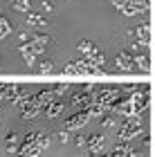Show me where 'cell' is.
Masks as SVG:
<instances>
[{
  "label": "cell",
  "mask_w": 155,
  "mask_h": 157,
  "mask_svg": "<svg viewBox=\"0 0 155 157\" xmlns=\"http://www.w3.org/2000/svg\"><path fill=\"white\" fill-rule=\"evenodd\" d=\"M142 130H144V128H142V124H139L137 117H126L117 135H119V139H122V141H130L133 137H139Z\"/></svg>",
  "instance_id": "cell-1"
},
{
  "label": "cell",
  "mask_w": 155,
  "mask_h": 157,
  "mask_svg": "<svg viewBox=\"0 0 155 157\" xmlns=\"http://www.w3.org/2000/svg\"><path fill=\"white\" fill-rule=\"evenodd\" d=\"M115 67L122 70V72H130V70H135V56L130 52H119L115 56Z\"/></svg>",
  "instance_id": "cell-2"
},
{
  "label": "cell",
  "mask_w": 155,
  "mask_h": 157,
  "mask_svg": "<svg viewBox=\"0 0 155 157\" xmlns=\"http://www.w3.org/2000/svg\"><path fill=\"white\" fill-rule=\"evenodd\" d=\"M88 119H90V112H88V108H86V110L76 112L72 119L65 121V130H68V132H70V130H79V128H83V124H88Z\"/></svg>",
  "instance_id": "cell-3"
},
{
  "label": "cell",
  "mask_w": 155,
  "mask_h": 157,
  "mask_svg": "<svg viewBox=\"0 0 155 157\" xmlns=\"http://www.w3.org/2000/svg\"><path fill=\"white\" fill-rule=\"evenodd\" d=\"M149 34H151L149 23H144V25H139V27H137L135 36H137V45H139V47H146V45H149Z\"/></svg>",
  "instance_id": "cell-4"
},
{
  "label": "cell",
  "mask_w": 155,
  "mask_h": 157,
  "mask_svg": "<svg viewBox=\"0 0 155 157\" xmlns=\"http://www.w3.org/2000/svg\"><path fill=\"white\" fill-rule=\"evenodd\" d=\"M27 25H34V27H38V29H43V27L47 25V20L41 16V13H32L29 11V16H27Z\"/></svg>",
  "instance_id": "cell-5"
},
{
  "label": "cell",
  "mask_w": 155,
  "mask_h": 157,
  "mask_svg": "<svg viewBox=\"0 0 155 157\" xmlns=\"http://www.w3.org/2000/svg\"><path fill=\"white\" fill-rule=\"evenodd\" d=\"M76 49L83 54V56H90V54H95L97 52V47L92 45L90 40H79V45H76Z\"/></svg>",
  "instance_id": "cell-6"
},
{
  "label": "cell",
  "mask_w": 155,
  "mask_h": 157,
  "mask_svg": "<svg viewBox=\"0 0 155 157\" xmlns=\"http://www.w3.org/2000/svg\"><path fill=\"white\" fill-rule=\"evenodd\" d=\"M61 110H63V103H61V101H56V103H47L45 108H43L45 117H56V115H59Z\"/></svg>",
  "instance_id": "cell-7"
},
{
  "label": "cell",
  "mask_w": 155,
  "mask_h": 157,
  "mask_svg": "<svg viewBox=\"0 0 155 157\" xmlns=\"http://www.w3.org/2000/svg\"><path fill=\"white\" fill-rule=\"evenodd\" d=\"M151 63H149V56L142 54V56H135V70H142V72H149Z\"/></svg>",
  "instance_id": "cell-8"
},
{
  "label": "cell",
  "mask_w": 155,
  "mask_h": 157,
  "mask_svg": "<svg viewBox=\"0 0 155 157\" xmlns=\"http://www.w3.org/2000/svg\"><path fill=\"white\" fill-rule=\"evenodd\" d=\"M88 148H90V151H101V148H103V137H101V135L90 137L88 139Z\"/></svg>",
  "instance_id": "cell-9"
},
{
  "label": "cell",
  "mask_w": 155,
  "mask_h": 157,
  "mask_svg": "<svg viewBox=\"0 0 155 157\" xmlns=\"http://www.w3.org/2000/svg\"><path fill=\"white\" fill-rule=\"evenodd\" d=\"M11 7H14V9H18V11H29L32 0H11Z\"/></svg>",
  "instance_id": "cell-10"
},
{
  "label": "cell",
  "mask_w": 155,
  "mask_h": 157,
  "mask_svg": "<svg viewBox=\"0 0 155 157\" xmlns=\"http://www.w3.org/2000/svg\"><path fill=\"white\" fill-rule=\"evenodd\" d=\"M115 121H117V115L112 112V115H106V117L101 119V126H103V128H110V126H115Z\"/></svg>",
  "instance_id": "cell-11"
},
{
  "label": "cell",
  "mask_w": 155,
  "mask_h": 157,
  "mask_svg": "<svg viewBox=\"0 0 155 157\" xmlns=\"http://www.w3.org/2000/svg\"><path fill=\"white\" fill-rule=\"evenodd\" d=\"M18 141H20V139H18V135H16V132H9V135L5 137V144H7V148H9V146H16Z\"/></svg>",
  "instance_id": "cell-12"
},
{
  "label": "cell",
  "mask_w": 155,
  "mask_h": 157,
  "mask_svg": "<svg viewBox=\"0 0 155 157\" xmlns=\"http://www.w3.org/2000/svg\"><path fill=\"white\" fill-rule=\"evenodd\" d=\"M52 70H54V63L52 61H43V63H38V72H52Z\"/></svg>",
  "instance_id": "cell-13"
},
{
  "label": "cell",
  "mask_w": 155,
  "mask_h": 157,
  "mask_svg": "<svg viewBox=\"0 0 155 157\" xmlns=\"http://www.w3.org/2000/svg\"><path fill=\"white\" fill-rule=\"evenodd\" d=\"M112 5L117 7V9H122V7H126V5H130V2H135V0H110Z\"/></svg>",
  "instance_id": "cell-14"
},
{
  "label": "cell",
  "mask_w": 155,
  "mask_h": 157,
  "mask_svg": "<svg viewBox=\"0 0 155 157\" xmlns=\"http://www.w3.org/2000/svg\"><path fill=\"white\" fill-rule=\"evenodd\" d=\"M41 9H43V13H52V9H54V7H52V2H47V0H45V2L41 5Z\"/></svg>",
  "instance_id": "cell-15"
},
{
  "label": "cell",
  "mask_w": 155,
  "mask_h": 157,
  "mask_svg": "<svg viewBox=\"0 0 155 157\" xmlns=\"http://www.w3.org/2000/svg\"><path fill=\"white\" fill-rule=\"evenodd\" d=\"M86 144H88V139L83 135H76V146H86Z\"/></svg>",
  "instance_id": "cell-16"
},
{
  "label": "cell",
  "mask_w": 155,
  "mask_h": 157,
  "mask_svg": "<svg viewBox=\"0 0 155 157\" xmlns=\"http://www.w3.org/2000/svg\"><path fill=\"white\" fill-rule=\"evenodd\" d=\"M59 139H61V144H65V141H68V130H63V132L59 135Z\"/></svg>",
  "instance_id": "cell-17"
}]
</instances>
